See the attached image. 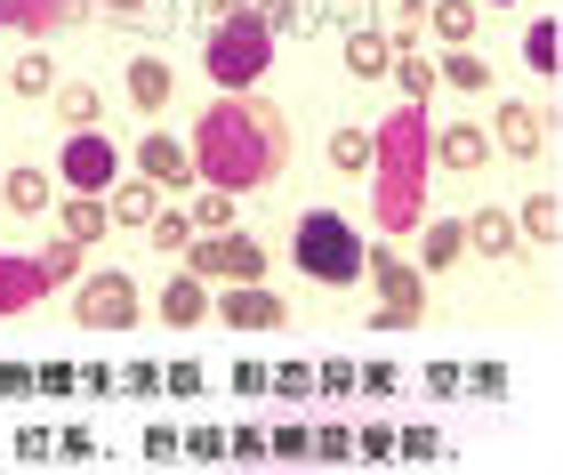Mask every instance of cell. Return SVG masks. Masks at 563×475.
Returning <instances> with one entry per match:
<instances>
[{"mask_svg":"<svg viewBox=\"0 0 563 475\" xmlns=\"http://www.w3.org/2000/svg\"><path fill=\"white\" fill-rule=\"evenodd\" d=\"M210 314L225 322V331H282V322H290V307H282V298H274L266 283H234Z\"/></svg>","mask_w":563,"mask_h":475,"instance_id":"obj_8","label":"cell"},{"mask_svg":"<svg viewBox=\"0 0 563 475\" xmlns=\"http://www.w3.org/2000/svg\"><path fill=\"white\" fill-rule=\"evenodd\" d=\"M57 178H65V194H106V186L121 178V145H113L106 130H65Z\"/></svg>","mask_w":563,"mask_h":475,"instance_id":"obj_7","label":"cell"},{"mask_svg":"<svg viewBox=\"0 0 563 475\" xmlns=\"http://www.w3.org/2000/svg\"><path fill=\"white\" fill-rule=\"evenodd\" d=\"M177 258H186V274H201V283H266V250H258V234H194L186 250H177Z\"/></svg>","mask_w":563,"mask_h":475,"instance_id":"obj_5","label":"cell"},{"mask_svg":"<svg viewBox=\"0 0 563 475\" xmlns=\"http://www.w3.org/2000/svg\"><path fill=\"white\" fill-rule=\"evenodd\" d=\"M492 145H499V154H540V145H548V113L507 97V106L492 113Z\"/></svg>","mask_w":563,"mask_h":475,"instance_id":"obj_10","label":"cell"},{"mask_svg":"<svg viewBox=\"0 0 563 475\" xmlns=\"http://www.w3.org/2000/svg\"><path fill=\"white\" fill-rule=\"evenodd\" d=\"M234 9H258V16H266V9H282V0H234Z\"/></svg>","mask_w":563,"mask_h":475,"instance_id":"obj_51","label":"cell"},{"mask_svg":"<svg viewBox=\"0 0 563 475\" xmlns=\"http://www.w3.org/2000/svg\"><path fill=\"white\" fill-rule=\"evenodd\" d=\"M282 162H290V121H282V106H266L258 89L250 97H218V106L194 121V169L210 186H225V194L274 186Z\"/></svg>","mask_w":563,"mask_h":475,"instance_id":"obj_1","label":"cell"},{"mask_svg":"<svg viewBox=\"0 0 563 475\" xmlns=\"http://www.w3.org/2000/svg\"><path fill=\"white\" fill-rule=\"evenodd\" d=\"M0 194H9V210H16V218H41L57 186H48V169H9V186H0Z\"/></svg>","mask_w":563,"mask_h":475,"instance_id":"obj_20","label":"cell"},{"mask_svg":"<svg viewBox=\"0 0 563 475\" xmlns=\"http://www.w3.org/2000/svg\"><path fill=\"white\" fill-rule=\"evenodd\" d=\"M306 460H322V467H339V460H354V428H339V419H322V435L306 443Z\"/></svg>","mask_w":563,"mask_h":475,"instance_id":"obj_29","label":"cell"},{"mask_svg":"<svg viewBox=\"0 0 563 475\" xmlns=\"http://www.w3.org/2000/svg\"><path fill=\"white\" fill-rule=\"evenodd\" d=\"M354 460H395V428H363L354 435Z\"/></svg>","mask_w":563,"mask_h":475,"instance_id":"obj_40","label":"cell"},{"mask_svg":"<svg viewBox=\"0 0 563 475\" xmlns=\"http://www.w3.org/2000/svg\"><path fill=\"white\" fill-rule=\"evenodd\" d=\"M459 387H475V395H507V363H475V371H459Z\"/></svg>","mask_w":563,"mask_h":475,"instance_id":"obj_36","label":"cell"},{"mask_svg":"<svg viewBox=\"0 0 563 475\" xmlns=\"http://www.w3.org/2000/svg\"><path fill=\"white\" fill-rule=\"evenodd\" d=\"M459 258H467V227H459V218H434V227L419 234V258L411 266L419 274H451Z\"/></svg>","mask_w":563,"mask_h":475,"instance_id":"obj_15","label":"cell"},{"mask_svg":"<svg viewBox=\"0 0 563 475\" xmlns=\"http://www.w3.org/2000/svg\"><path fill=\"white\" fill-rule=\"evenodd\" d=\"M113 218H106V194H65V234L73 242H97Z\"/></svg>","mask_w":563,"mask_h":475,"instance_id":"obj_21","label":"cell"},{"mask_svg":"<svg viewBox=\"0 0 563 475\" xmlns=\"http://www.w3.org/2000/svg\"><path fill=\"white\" fill-rule=\"evenodd\" d=\"M169 97H177L169 57H130V106H137V113H162Z\"/></svg>","mask_w":563,"mask_h":475,"instance_id":"obj_16","label":"cell"},{"mask_svg":"<svg viewBox=\"0 0 563 475\" xmlns=\"http://www.w3.org/2000/svg\"><path fill=\"white\" fill-rule=\"evenodd\" d=\"M145 460H177V435L169 428H145Z\"/></svg>","mask_w":563,"mask_h":475,"instance_id":"obj_48","label":"cell"},{"mask_svg":"<svg viewBox=\"0 0 563 475\" xmlns=\"http://www.w3.org/2000/svg\"><path fill=\"white\" fill-rule=\"evenodd\" d=\"M73 16H89V0H0V24H16V33H48Z\"/></svg>","mask_w":563,"mask_h":475,"instance_id":"obj_13","label":"cell"},{"mask_svg":"<svg viewBox=\"0 0 563 475\" xmlns=\"http://www.w3.org/2000/svg\"><path fill=\"white\" fill-rule=\"evenodd\" d=\"M9 89L16 97H57V65H48L41 48H24V57L9 65Z\"/></svg>","mask_w":563,"mask_h":475,"instance_id":"obj_24","label":"cell"},{"mask_svg":"<svg viewBox=\"0 0 563 475\" xmlns=\"http://www.w3.org/2000/svg\"><path fill=\"white\" fill-rule=\"evenodd\" d=\"M225 460H266V435L258 428H234V435H225Z\"/></svg>","mask_w":563,"mask_h":475,"instance_id":"obj_42","label":"cell"},{"mask_svg":"<svg viewBox=\"0 0 563 475\" xmlns=\"http://www.w3.org/2000/svg\"><path fill=\"white\" fill-rule=\"evenodd\" d=\"M427 24H434L451 48H467V41H475V0H427Z\"/></svg>","mask_w":563,"mask_h":475,"instance_id":"obj_22","label":"cell"},{"mask_svg":"<svg viewBox=\"0 0 563 475\" xmlns=\"http://www.w3.org/2000/svg\"><path fill=\"white\" fill-rule=\"evenodd\" d=\"M395 24H402V41H411L419 24H427V0H395ZM402 41H395V48H402Z\"/></svg>","mask_w":563,"mask_h":475,"instance_id":"obj_46","label":"cell"},{"mask_svg":"<svg viewBox=\"0 0 563 475\" xmlns=\"http://www.w3.org/2000/svg\"><path fill=\"white\" fill-rule=\"evenodd\" d=\"M395 460H419V467L443 460V435H434V428H402V435H395Z\"/></svg>","mask_w":563,"mask_h":475,"instance_id":"obj_32","label":"cell"},{"mask_svg":"<svg viewBox=\"0 0 563 475\" xmlns=\"http://www.w3.org/2000/svg\"><path fill=\"white\" fill-rule=\"evenodd\" d=\"M523 57H531V73H555V24H531Z\"/></svg>","mask_w":563,"mask_h":475,"instance_id":"obj_33","label":"cell"},{"mask_svg":"<svg viewBox=\"0 0 563 475\" xmlns=\"http://www.w3.org/2000/svg\"><path fill=\"white\" fill-rule=\"evenodd\" d=\"M363 9L371 0H322V16H346V24H363Z\"/></svg>","mask_w":563,"mask_h":475,"instance_id":"obj_49","label":"cell"},{"mask_svg":"<svg viewBox=\"0 0 563 475\" xmlns=\"http://www.w3.org/2000/svg\"><path fill=\"white\" fill-rule=\"evenodd\" d=\"M177 452H194L201 467H210V460H225V435L218 428H194V435H177Z\"/></svg>","mask_w":563,"mask_h":475,"instance_id":"obj_35","label":"cell"},{"mask_svg":"<svg viewBox=\"0 0 563 475\" xmlns=\"http://www.w3.org/2000/svg\"><path fill=\"white\" fill-rule=\"evenodd\" d=\"M0 395H33V371H16V363H9V371H0Z\"/></svg>","mask_w":563,"mask_h":475,"instance_id":"obj_50","label":"cell"},{"mask_svg":"<svg viewBox=\"0 0 563 475\" xmlns=\"http://www.w3.org/2000/svg\"><path fill=\"white\" fill-rule=\"evenodd\" d=\"M33 387H41V395H57V404H65V395L81 387V371H73V363H48V371H33Z\"/></svg>","mask_w":563,"mask_h":475,"instance_id":"obj_34","label":"cell"},{"mask_svg":"<svg viewBox=\"0 0 563 475\" xmlns=\"http://www.w3.org/2000/svg\"><path fill=\"white\" fill-rule=\"evenodd\" d=\"M162 395H186V404H194V395H201V363H169L162 371Z\"/></svg>","mask_w":563,"mask_h":475,"instance_id":"obj_37","label":"cell"},{"mask_svg":"<svg viewBox=\"0 0 563 475\" xmlns=\"http://www.w3.org/2000/svg\"><path fill=\"white\" fill-rule=\"evenodd\" d=\"M363 283L378 290V322H387V331H419L427 322V274L411 258H395L387 242L363 250Z\"/></svg>","mask_w":563,"mask_h":475,"instance_id":"obj_4","label":"cell"},{"mask_svg":"<svg viewBox=\"0 0 563 475\" xmlns=\"http://www.w3.org/2000/svg\"><path fill=\"white\" fill-rule=\"evenodd\" d=\"M137 314H145V290H137L121 266L81 274V290H73V322H89V331H130Z\"/></svg>","mask_w":563,"mask_h":475,"instance_id":"obj_6","label":"cell"},{"mask_svg":"<svg viewBox=\"0 0 563 475\" xmlns=\"http://www.w3.org/2000/svg\"><path fill=\"white\" fill-rule=\"evenodd\" d=\"M427 395H443V404H451V395H459V363H427Z\"/></svg>","mask_w":563,"mask_h":475,"instance_id":"obj_44","label":"cell"},{"mask_svg":"<svg viewBox=\"0 0 563 475\" xmlns=\"http://www.w3.org/2000/svg\"><path fill=\"white\" fill-rule=\"evenodd\" d=\"M346 73H354V81H387V73H395V41L378 33V24H354V33H346Z\"/></svg>","mask_w":563,"mask_h":475,"instance_id":"obj_12","label":"cell"},{"mask_svg":"<svg viewBox=\"0 0 563 475\" xmlns=\"http://www.w3.org/2000/svg\"><path fill=\"white\" fill-rule=\"evenodd\" d=\"M314 395H354V363H322L314 371Z\"/></svg>","mask_w":563,"mask_h":475,"instance_id":"obj_41","label":"cell"},{"mask_svg":"<svg viewBox=\"0 0 563 475\" xmlns=\"http://www.w3.org/2000/svg\"><path fill=\"white\" fill-rule=\"evenodd\" d=\"M153 210H162V186H153V178H130V186H106V218H113V227H153Z\"/></svg>","mask_w":563,"mask_h":475,"instance_id":"obj_14","label":"cell"},{"mask_svg":"<svg viewBox=\"0 0 563 475\" xmlns=\"http://www.w3.org/2000/svg\"><path fill=\"white\" fill-rule=\"evenodd\" d=\"M434 81H451V89H492V65H483L475 48H451V57L434 65Z\"/></svg>","mask_w":563,"mask_h":475,"instance_id":"obj_26","label":"cell"},{"mask_svg":"<svg viewBox=\"0 0 563 475\" xmlns=\"http://www.w3.org/2000/svg\"><path fill=\"white\" fill-rule=\"evenodd\" d=\"M137 169H145L153 186H169V194H194V154H186L169 130H153V137L137 145Z\"/></svg>","mask_w":563,"mask_h":475,"instance_id":"obj_9","label":"cell"},{"mask_svg":"<svg viewBox=\"0 0 563 475\" xmlns=\"http://www.w3.org/2000/svg\"><path fill=\"white\" fill-rule=\"evenodd\" d=\"M97 113H106V106H97L89 81H65L57 89V130H97Z\"/></svg>","mask_w":563,"mask_h":475,"instance_id":"obj_25","label":"cell"},{"mask_svg":"<svg viewBox=\"0 0 563 475\" xmlns=\"http://www.w3.org/2000/svg\"><path fill=\"white\" fill-rule=\"evenodd\" d=\"M371 162H378V137L371 130H339V137H330V169H339V178H363Z\"/></svg>","mask_w":563,"mask_h":475,"instance_id":"obj_19","label":"cell"},{"mask_svg":"<svg viewBox=\"0 0 563 475\" xmlns=\"http://www.w3.org/2000/svg\"><path fill=\"white\" fill-rule=\"evenodd\" d=\"M395 81H402V97H434V65L419 57V48H411V41H402V48H395Z\"/></svg>","mask_w":563,"mask_h":475,"instance_id":"obj_28","label":"cell"},{"mask_svg":"<svg viewBox=\"0 0 563 475\" xmlns=\"http://www.w3.org/2000/svg\"><path fill=\"white\" fill-rule=\"evenodd\" d=\"M290 266L314 290H346V283H363V242H354V227L339 210H306L290 234Z\"/></svg>","mask_w":563,"mask_h":475,"instance_id":"obj_3","label":"cell"},{"mask_svg":"<svg viewBox=\"0 0 563 475\" xmlns=\"http://www.w3.org/2000/svg\"><path fill=\"white\" fill-rule=\"evenodd\" d=\"M89 9H106V16H121V24H130V16H153L162 0H89Z\"/></svg>","mask_w":563,"mask_h":475,"instance_id":"obj_45","label":"cell"},{"mask_svg":"<svg viewBox=\"0 0 563 475\" xmlns=\"http://www.w3.org/2000/svg\"><path fill=\"white\" fill-rule=\"evenodd\" d=\"M266 65H274V33H266L258 9H234V16L210 24V41H201V73H210L225 97H250L266 81Z\"/></svg>","mask_w":563,"mask_h":475,"instance_id":"obj_2","label":"cell"},{"mask_svg":"<svg viewBox=\"0 0 563 475\" xmlns=\"http://www.w3.org/2000/svg\"><path fill=\"white\" fill-rule=\"evenodd\" d=\"M153 307H162L169 331H194V322H210V283H201V274H169Z\"/></svg>","mask_w":563,"mask_h":475,"instance_id":"obj_11","label":"cell"},{"mask_svg":"<svg viewBox=\"0 0 563 475\" xmlns=\"http://www.w3.org/2000/svg\"><path fill=\"white\" fill-rule=\"evenodd\" d=\"M306 443H314L306 428H274V435H266V460H306Z\"/></svg>","mask_w":563,"mask_h":475,"instance_id":"obj_38","label":"cell"},{"mask_svg":"<svg viewBox=\"0 0 563 475\" xmlns=\"http://www.w3.org/2000/svg\"><path fill=\"white\" fill-rule=\"evenodd\" d=\"M41 258H48V266H41L48 283H81V258H89V242H73V234H57V242L41 250Z\"/></svg>","mask_w":563,"mask_h":475,"instance_id":"obj_27","label":"cell"},{"mask_svg":"<svg viewBox=\"0 0 563 475\" xmlns=\"http://www.w3.org/2000/svg\"><path fill=\"white\" fill-rule=\"evenodd\" d=\"M186 218H194V234H225V227H234V194H225V186H201V194H186Z\"/></svg>","mask_w":563,"mask_h":475,"instance_id":"obj_23","label":"cell"},{"mask_svg":"<svg viewBox=\"0 0 563 475\" xmlns=\"http://www.w3.org/2000/svg\"><path fill=\"white\" fill-rule=\"evenodd\" d=\"M434 162H443V169H483V162H492V137L467 130V121H451V130L434 137Z\"/></svg>","mask_w":563,"mask_h":475,"instance_id":"obj_17","label":"cell"},{"mask_svg":"<svg viewBox=\"0 0 563 475\" xmlns=\"http://www.w3.org/2000/svg\"><path fill=\"white\" fill-rule=\"evenodd\" d=\"M555 227H563L555 194H531V202H523V234H531V242H555Z\"/></svg>","mask_w":563,"mask_h":475,"instance_id":"obj_31","label":"cell"},{"mask_svg":"<svg viewBox=\"0 0 563 475\" xmlns=\"http://www.w3.org/2000/svg\"><path fill=\"white\" fill-rule=\"evenodd\" d=\"M145 234H153V250H169V258H177V250L194 242V218H186V210H153V227H145Z\"/></svg>","mask_w":563,"mask_h":475,"instance_id":"obj_30","label":"cell"},{"mask_svg":"<svg viewBox=\"0 0 563 475\" xmlns=\"http://www.w3.org/2000/svg\"><path fill=\"white\" fill-rule=\"evenodd\" d=\"M121 387H130V395H162V371H153V363H130V379H121Z\"/></svg>","mask_w":563,"mask_h":475,"instance_id":"obj_47","label":"cell"},{"mask_svg":"<svg viewBox=\"0 0 563 475\" xmlns=\"http://www.w3.org/2000/svg\"><path fill=\"white\" fill-rule=\"evenodd\" d=\"M467 250H483V258H516V210H483L467 227Z\"/></svg>","mask_w":563,"mask_h":475,"instance_id":"obj_18","label":"cell"},{"mask_svg":"<svg viewBox=\"0 0 563 475\" xmlns=\"http://www.w3.org/2000/svg\"><path fill=\"white\" fill-rule=\"evenodd\" d=\"M16 460H57V435H41V428H24V435H16Z\"/></svg>","mask_w":563,"mask_h":475,"instance_id":"obj_43","label":"cell"},{"mask_svg":"<svg viewBox=\"0 0 563 475\" xmlns=\"http://www.w3.org/2000/svg\"><path fill=\"white\" fill-rule=\"evenodd\" d=\"M266 387H274V395H314V371H306V363H282Z\"/></svg>","mask_w":563,"mask_h":475,"instance_id":"obj_39","label":"cell"}]
</instances>
